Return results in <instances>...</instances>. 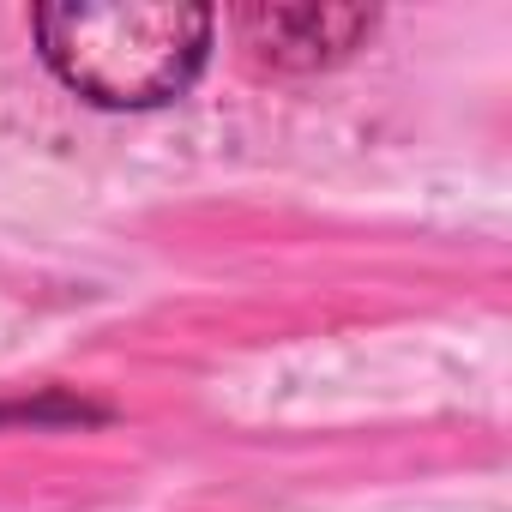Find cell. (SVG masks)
Masks as SVG:
<instances>
[{
	"label": "cell",
	"instance_id": "6da1fadb",
	"mask_svg": "<svg viewBox=\"0 0 512 512\" xmlns=\"http://www.w3.org/2000/svg\"><path fill=\"white\" fill-rule=\"evenodd\" d=\"M43 61L97 109H157L181 97L211 49V13L175 0H73L37 13Z\"/></svg>",
	"mask_w": 512,
	"mask_h": 512
},
{
	"label": "cell",
	"instance_id": "7a4b0ae2",
	"mask_svg": "<svg viewBox=\"0 0 512 512\" xmlns=\"http://www.w3.org/2000/svg\"><path fill=\"white\" fill-rule=\"evenodd\" d=\"M374 31L368 7H241L235 13V37L241 49L278 67V73H314V67H338L344 55H356Z\"/></svg>",
	"mask_w": 512,
	"mask_h": 512
}]
</instances>
